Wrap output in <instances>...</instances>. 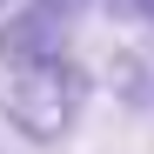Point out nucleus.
I'll return each instance as SVG.
<instances>
[{"label": "nucleus", "instance_id": "obj_5", "mask_svg": "<svg viewBox=\"0 0 154 154\" xmlns=\"http://www.w3.org/2000/svg\"><path fill=\"white\" fill-rule=\"evenodd\" d=\"M34 7H47V14H60V20H81V7H87V0H34Z\"/></svg>", "mask_w": 154, "mask_h": 154}, {"label": "nucleus", "instance_id": "obj_6", "mask_svg": "<svg viewBox=\"0 0 154 154\" xmlns=\"http://www.w3.org/2000/svg\"><path fill=\"white\" fill-rule=\"evenodd\" d=\"M0 7H7V0H0Z\"/></svg>", "mask_w": 154, "mask_h": 154}, {"label": "nucleus", "instance_id": "obj_1", "mask_svg": "<svg viewBox=\"0 0 154 154\" xmlns=\"http://www.w3.org/2000/svg\"><path fill=\"white\" fill-rule=\"evenodd\" d=\"M94 100V74L74 60V54H54V60H27V67H7V87H0V114L20 141L34 147H54L81 127Z\"/></svg>", "mask_w": 154, "mask_h": 154}, {"label": "nucleus", "instance_id": "obj_3", "mask_svg": "<svg viewBox=\"0 0 154 154\" xmlns=\"http://www.w3.org/2000/svg\"><path fill=\"white\" fill-rule=\"evenodd\" d=\"M114 81H127L121 94L134 100V107H147V100H154V67H141V60H127V54H121V60H114Z\"/></svg>", "mask_w": 154, "mask_h": 154}, {"label": "nucleus", "instance_id": "obj_2", "mask_svg": "<svg viewBox=\"0 0 154 154\" xmlns=\"http://www.w3.org/2000/svg\"><path fill=\"white\" fill-rule=\"evenodd\" d=\"M67 27L74 20H60V14H47V7H20V14H7L0 20V60L7 67H27V60H54V54H67Z\"/></svg>", "mask_w": 154, "mask_h": 154}, {"label": "nucleus", "instance_id": "obj_4", "mask_svg": "<svg viewBox=\"0 0 154 154\" xmlns=\"http://www.w3.org/2000/svg\"><path fill=\"white\" fill-rule=\"evenodd\" d=\"M107 7L121 20H141V27H154V0H107Z\"/></svg>", "mask_w": 154, "mask_h": 154}]
</instances>
